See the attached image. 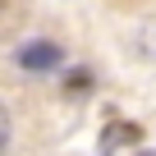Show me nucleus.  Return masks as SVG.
Masks as SVG:
<instances>
[{
	"label": "nucleus",
	"mask_w": 156,
	"mask_h": 156,
	"mask_svg": "<svg viewBox=\"0 0 156 156\" xmlns=\"http://www.w3.org/2000/svg\"><path fill=\"white\" fill-rule=\"evenodd\" d=\"M19 64H23V69H55V64H60V46H55V41H28V46L19 51Z\"/></svg>",
	"instance_id": "obj_1"
},
{
	"label": "nucleus",
	"mask_w": 156,
	"mask_h": 156,
	"mask_svg": "<svg viewBox=\"0 0 156 156\" xmlns=\"http://www.w3.org/2000/svg\"><path fill=\"white\" fill-rule=\"evenodd\" d=\"M5 138H9V124H5V106H0V147H5Z\"/></svg>",
	"instance_id": "obj_2"
},
{
	"label": "nucleus",
	"mask_w": 156,
	"mask_h": 156,
	"mask_svg": "<svg viewBox=\"0 0 156 156\" xmlns=\"http://www.w3.org/2000/svg\"><path fill=\"white\" fill-rule=\"evenodd\" d=\"M142 156H151V151H142Z\"/></svg>",
	"instance_id": "obj_3"
}]
</instances>
